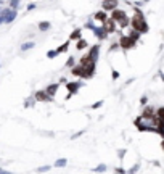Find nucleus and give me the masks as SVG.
<instances>
[{"label": "nucleus", "instance_id": "obj_27", "mask_svg": "<svg viewBox=\"0 0 164 174\" xmlns=\"http://www.w3.org/2000/svg\"><path fill=\"white\" fill-rule=\"evenodd\" d=\"M106 169H108V166H106V164H100V166L93 168V171H95V172H105Z\"/></svg>", "mask_w": 164, "mask_h": 174}, {"label": "nucleus", "instance_id": "obj_39", "mask_svg": "<svg viewBox=\"0 0 164 174\" xmlns=\"http://www.w3.org/2000/svg\"><path fill=\"white\" fill-rule=\"evenodd\" d=\"M158 74H159V78H161V81L164 82V73H162V71H158Z\"/></svg>", "mask_w": 164, "mask_h": 174}, {"label": "nucleus", "instance_id": "obj_38", "mask_svg": "<svg viewBox=\"0 0 164 174\" xmlns=\"http://www.w3.org/2000/svg\"><path fill=\"white\" fill-rule=\"evenodd\" d=\"M116 174H126V171L121 169V168H118V169H116Z\"/></svg>", "mask_w": 164, "mask_h": 174}, {"label": "nucleus", "instance_id": "obj_33", "mask_svg": "<svg viewBox=\"0 0 164 174\" xmlns=\"http://www.w3.org/2000/svg\"><path fill=\"white\" fill-rule=\"evenodd\" d=\"M138 168H140V164H135V166H134V168H130V169H129V172H127V174H135Z\"/></svg>", "mask_w": 164, "mask_h": 174}, {"label": "nucleus", "instance_id": "obj_35", "mask_svg": "<svg viewBox=\"0 0 164 174\" xmlns=\"http://www.w3.org/2000/svg\"><path fill=\"white\" fill-rule=\"evenodd\" d=\"M84 134H85V131H79V132H77V134H74V136H72L71 139H77V137H80V136H84Z\"/></svg>", "mask_w": 164, "mask_h": 174}, {"label": "nucleus", "instance_id": "obj_36", "mask_svg": "<svg viewBox=\"0 0 164 174\" xmlns=\"http://www.w3.org/2000/svg\"><path fill=\"white\" fill-rule=\"evenodd\" d=\"M66 82H68V81H66V78H60V82H58V84L61 86V84H66Z\"/></svg>", "mask_w": 164, "mask_h": 174}, {"label": "nucleus", "instance_id": "obj_43", "mask_svg": "<svg viewBox=\"0 0 164 174\" xmlns=\"http://www.w3.org/2000/svg\"><path fill=\"white\" fill-rule=\"evenodd\" d=\"M2 3H3V0H0V5H2Z\"/></svg>", "mask_w": 164, "mask_h": 174}, {"label": "nucleus", "instance_id": "obj_37", "mask_svg": "<svg viewBox=\"0 0 164 174\" xmlns=\"http://www.w3.org/2000/svg\"><path fill=\"white\" fill-rule=\"evenodd\" d=\"M36 7H37L36 3H29V5H28V10H34Z\"/></svg>", "mask_w": 164, "mask_h": 174}, {"label": "nucleus", "instance_id": "obj_8", "mask_svg": "<svg viewBox=\"0 0 164 174\" xmlns=\"http://www.w3.org/2000/svg\"><path fill=\"white\" fill-rule=\"evenodd\" d=\"M142 116L146 119H153V118H156V108H153L151 105H145V108L142 111Z\"/></svg>", "mask_w": 164, "mask_h": 174}, {"label": "nucleus", "instance_id": "obj_42", "mask_svg": "<svg viewBox=\"0 0 164 174\" xmlns=\"http://www.w3.org/2000/svg\"><path fill=\"white\" fill-rule=\"evenodd\" d=\"M142 2H143V3H146V2H148V0H142Z\"/></svg>", "mask_w": 164, "mask_h": 174}, {"label": "nucleus", "instance_id": "obj_14", "mask_svg": "<svg viewBox=\"0 0 164 174\" xmlns=\"http://www.w3.org/2000/svg\"><path fill=\"white\" fill-rule=\"evenodd\" d=\"M80 39H82V29L77 28V29H74L69 34V39L68 40H71V42H77V40H80Z\"/></svg>", "mask_w": 164, "mask_h": 174}, {"label": "nucleus", "instance_id": "obj_9", "mask_svg": "<svg viewBox=\"0 0 164 174\" xmlns=\"http://www.w3.org/2000/svg\"><path fill=\"white\" fill-rule=\"evenodd\" d=\"M106 20H108V13H106L105 10H98V11L93 13V21L98 23V26H100V24H103Z\"/></svg>", "mask_w": 164, "mask_h": 174}, {"label": "nucleus", "instance_id": "obj_17", "mask_svg": "<svg viewBox=\"0 0 164 174\" xmlns=\"http://www.w3.org/2000/svg\"><path fill=\"white\" fill-rule=\"evenodd\" d=\"M87 47H88V42H87L85 39H80V40H77V42H76V50H79V52L85 50Z\"/></svg>", "mask_w": 164, "mask_h": 174}, {"label": "nucleus", "instance_id": "obj_45", "mask_svg": "<svg viewBox=\"0 0 164 174\" xmlns=\"http://www.w3.org/2000/svg\"><path fill=\"white\" fill-rule=\"evenodd\" d=\"M0 68H2V63H0Z\"/></svg>", "mask_w": 164, "mask_h": 174}, {"label": "nucleus", "instance_id": "obj_13", "mask_svg": "<svg viewBox=\"0 0 164 174\" xmlns=\"http://www.w3.org/2000/svg\"><path fill=\"white\" fill-rule=\"evenodd\" d=\"M58 89H60V84L56 82V84H50V86H47V87H45V92L48 94V97H50V98H53V97L56 95V92H58Z\"/></svg>", "mask_w": 164, "mask_h": 174}, {"label": "nucleus", "instance_id": "obj_6", "mask_svg": "<svg viewBox=\"0 0 164 174\" xmlns=\"http://www.w3.org/2000/svg\"><path fill=\"white\" fill-rule=\"evenodd\" d=\"M110 18H113L114 21H116L118 24L121 23V21H124V20H127L129 16H127V13H126V10H121V8H116V10H113L111 11V16Z\"/></svg>", "mask_w": 164, "mask_h": 174}, {"label": "nucleus", "instance_id": "obj_20", "mask_svg": "<svg viewBox=\"0 0 164 174\" xmlns=\"http://www.w3.org/2000/svg\"><path fill=\"white\" fill-rule=\"evenodd\" d=\"M130 39H132V40H135V42H138V40H140V32H137V31H134V29H130V32H129V34H127Z\"/></svg>", "mask_w": 164, "mask_h": 174}, {"label": "nucleus", "instance_id": "obj_5", "mask_svg": "<svg viewBox=\"0 0 164 174\" xmlns=\"http://www.w3.org/2000/svg\"><path fill=\"white\" fill-rule=\"evenodd\" d=\"M87 56L92 63H97L98 58H100V45H92L87 50Z\"/></svg>", "mask_w": 164, "mask_h": 174}, {"label": "nucleus", "instance_id": "obj_28", "mask_svg": "<svg viewBox=\"0 0 164 174\" xmlns=\"http://www.w3.org/2000/svg\"><path fill=\"white\" fill-rule=\"evenodd\" d=\"M50 168H52L50 164H45V166H40V168H37L36 171H37V172H47V171H50Z\"/></svg>", "mask_w": 164, "mask_h": 174}, {"label": "nucleus", "instance_id": "obj_18", "mask_svg": "<svg viewBox=\"0 0 164 174\" xmlns=\"http://www.w3.org/2000/svg\"><path fill=\"white\" fill-rule=\"evenodd\" d=\"M34 47H36L34 40H28V42H24L21 45V52H28V50H31V48H34Z\"/></svg>", "mask_w": 164, "mask_h": 174}, {"label": "nucleus", "instance_id": "obj_29", "mask_svg": "<svg viewBox=\"0 0 164 174\" xmlns=\"http://www.w3.org/2000/svg\"><path fill=\"white\" fill-rule=\"evenodd\" d=\"M58 56V53H56V50H48L47 52V58H50V60H53V58Z\"/></svg>", "mask_w": 164, "mask_h": 174}, {"label": "nucleus", "instance_id": "obj_22", "mask_svg": "<svg viewBox=\"0 0 164 174\" xmlns=\"http://www.w3.org/2000/svg\"><path fill=\"white\" fill-rule=\"evenodd\" d=\"M156 119L164 123V106H159V108H156Z\"/></svg>", "mask_w": 164, "mask_h": 174}, {"label": "nucleus", "instance_id": "obj_32", "mask_svg": "<svg viewBox=\"0 0 164 174\" xmlns=\"http://www.w3.org/2000/svg\"><path fill=\"white\" fill-rule=\"evenodd\" d=\"M140 105H148V97H146V95H142V98H140Z\"/></svg>", "mask_w": 164, "mask_h": 174}, {"label": "nucleus", "instance_id": "obj_44", "mask_svg": "<svg viewBox=\"0 0 164 174\" xmlns=\"http://www.w3.org/2000/svg\"><path fill=\"white\" fill-rule=\"evenodd\" d=\"M0 11H2V5H0Z\"/></svg>", "mask_w": 164, "mask_h": 174}, {"label": "nucleus", "instance_id": "obj_21", "mask_svg": "<svg viewBox=\"0 0 164 174\" xmlns=\"http://www.w3.org/2000/svg\"><path fill=\"white\" fill-rule=\"evenodd\" d=\"M66 164H68V160H66V158H60V160L55 161L53 166H55V168H64Z\"/></svg>", "mask_w": 164, "mask_h": 174}, {"label": "nucleus", "instance_id": "obj_11", "mask_svg": "<svg viewBox=\"0 0 164 174\" xmlns=\"http://www.w3.org/2000/svg\"><path fill=\"white\" fill-rule=\"evenodd\" d=\"M118 8V0H103V5H101V10L105 11H113Z\"/></svg>", "mask_w": 164, "mask_h": 174}, {"label": "nucleus", "instance_id": "obj_31", "mask_svg": "<svg viewBox=\"0 0 164 174\" xmlns=\"http://www.w3.org/2000/svg\"><path fill=\"white\" fill-rule=\"evenodd\" d=\"M118 48H121V47H119V42H114V44H111V47H110V52H116Z\"/></svg>", "mask_w": 164, "mask_h": 174}, {"label": "nucleus", "instance_id": "obj_16", "mask_svg": "<svg viewBox=\"0 0 164 174\" xmlns=\"http://www.w3.org/2000/svg\"><path fill=\"white\" fill-rule=\"evenodd\" d=\"M69 45H71V40H66V42H64V44H61L58 48H56V53H66L68 50H69Z\"/></svg>", "mask_w": 164, "mask_h": 174}, {"label": "nucleus", "instance_id": "obj_30", "mask_svg": "<svg viewBox=\"0 0 164 174\" xmlns=\"http://www.w3.org/2000/svg\"><path fill=\"white\" fill-rule=\"evenodd\" d=\"M100 106H103V100H98V102H95L92 106H90V108H92V110H98Z\"/></svg>", "mask_w": 164, "mask_h": 174}, {"label": "nucleus", "instance_id": "obj_7", "mask_svg": "<svg viewBox=\"0 0 164 174\" xmlns=\"http://www.w3.org/2000/svg\"><path fill=\"white\" fill-rule=\"evenodd\" d=\"M101 26L106 29V32H108V34H114V32L118 31V23L114 21L113 18H108V20H106V21L101 24Z\"/></svg>", "mask_w": 164, "mask_h": 174}, {"label": "nucleus", "instance_id": "obj_2", "mask_svg": "<svg viewBox=\"0 0 164 174\" xmlns=\"http://www.w3.org/2000/svg\"><path fill=\"white\" fill-rule=\"evenodd\" d=\"M118 42H119V47H121L124 52H126V50H130V48H135V45H137L135 40H132V39H130L129 36H126V34H122V36L119 37Z\"/></svg>", "mask_w": 164, "mask_h": 174}, {"label": "nucleus", "instance_id": "obj_41", "mask_svg": "<svg viewBox=\"0 0 164 174\" xmlns=\"http://www.w3.org/2000/svg\"><path fill=\"white\" fill-rule=\"evenodd\" d=\"M161 147H162V150H164V139H162V142H161Z\"/></svg>", "mask_w": 164, "mask_h": 174}, {"label": "nucleus", "instance_id": "obj_40", "mask_svg": "<svg viewBox=\"0 0 164 174\" xmlns=\"http://www.w3.org/2000/svg\"><path fill=\"white\" fill-rule=\"evenodd\" d=\"M0 174H11V172H8V171H3V169H0Z\"/></svg>", "mask_w": 164, "mask_h": 174}, {"label": "nucleus", "instance_id": "obj_1", "mask_svg": "<svg viewBox=\"0 0 164 174\" xmlns=\"http://www.w3.org/2000/svg\"><path fill=\"white\" fill-rule=\"evenodd\" d=\"M130 28L137 32H140V34H146V32L150 31L148 23H146L145 16H143V11L138 10V7L134 8V16L130 18Z\"/></svg>", "mask_w": 164, "mask_h": 174}, {"label": "nucleus", "instance_id": "obj_24", "mask_svg": "<svg viewBox=\"0 0 164 174\" xmlns=\"http://www.w3.org/2000/svg\"><path fill=\"white\" fill-rule=\"evenodd\" d=\"M19 2H21V0H8V7L13 8V10H18Z\"/></svg>", "mask_w": 164, "mask_h": 174}, {"label": "nucleus", "instance_id": "obj_4", "mask_svg": "<svg viewBox=\"0 0 164 174\" xmlns=\"http://www.w3.org/2000/svg\"><path fill=\"white\" fill-rule=\"evenodd\" d=\"M84 82L82 81H71V82H66V90H68V97L71 95H76L79 92V89L82 87Z\"/></svg>", "mask_w": 164, "mask_h": 174}, {"label": "nucleus", "instance_id": "obj_12", "mask_svg": "<svg viewBox=\"0 0 164 174\" xmlns=\"http://www.w3.org/2000/svg\"><path fill=\"white\" fill-rule=\"evenodd\" d=\"M34 98H36V102H52V98L48 97V94L45 92V89L44 90H37V92L34 94Z\"/></svg>", "mask_w": 164, "mask_h": 174}, {"label": "nucleus", "instance_id": "obj_26", "mask_svg": "<svg viewBox=\"0 0 164 174\" xmlns=\"http://www.w3.org/2000/svg\"><path fill=\"white\" fill-rule=\"evenodd\" d=\"M36 103V98L34 97H29V98H26V102H24V106H26V108H29V106H32Z\"/></svg>", "mask_w": 164, "mask_h": 174}, {"label": "nucleus", "instance_id": "obj_23", "mask_svg": "<svg viewBox=\"0 0 164 174\" xmlns=\"http://www.w3.org/2000/svg\"><path fill=\"white\" fill-rule=\"evenodd\" d=\"M77 63H76V58H74V55H69V58H68V61H66V68H72V66H76Z\"/></svg>", "mask_w": 164, "mask_h": 174}, {"label": "nucleus", "instance_id": "obj_19", "mask_svg": "<svg viewBox=\"0 0 164 174\" xmlns=\"http://www.w3.org/2000/svg\"><path fill=\"white\" fill-rule=\"evenodd\" d=\"M50 28H52V24L48 23V21H40V23H39V31H40V32H47Z\"/></svg>", "mask_w": 164, "mask_h": 174}, {"label": "nucleus", "instance_id": "obj_34", "mask_svg": "<svg viewBox=\"0 0 164 174\" xmlns=\"http://www.w3.org/2000/svg\"><path fill=\"white\" fill-rule=\"evenodd\" d=\"M111 78H113V79H119V71L113 69V71H111Z\"/></svg>", "mask_w": 164, "mask_h": 174}, {"label": "nucleus", "instance_id": "obj_3", "mask_svg": "<svg viewBox=\"0 0 164 174\" xmlns=\"http://www.w3.org/2000/svg\"><path fill=\"white\" fill-rule=\"evenodd\" d=\"M0 15L5 18V23L6 24H10L16 20V16H18V10H13V8H2V11H0Z\"/></svg>", "mask_w": 164, "mask_h": 174}, {"label": "nucleus", "instance_id": "obj_15", "mask_svg": "<svg viewBox=\"0 0 164 174\" xmlns=\"http://www.w3.org/2000/svg\"><path fill=\"white\" fill-rule=\"evenodd\" d=\"M82 73H84V66H80L79 63L71 68V74H72V76H76V78H82Z\"/></svg>", "mask_w": 164, "mask_h": 174}, {"label": "nucleus", "instance_id": "obj_25", "mask_svg": "<svg viewBox=\"0 0 164 174\" xmlns=\"http://www.w3.org/2000/svg\"><path fill=\"white\" fill-rule=\"evenodd\" d=\"M85 28H87V29H90V31H93V29L97 28V24H95L93 18H92V20H88V21L85 23Z\"/></svg>", "mask_w": 164, "mask_h": 174}, {"label": "nucleus", "instance_id": "obj_10", "mask_svg": "<svg viewBox=\"0 0 164 174\" xmlns=\"http://www.w3.org/2000/svg\"><path fill=\"white\" fill-rule=\"evenodd\" d=\"M92 32H93V36H95V37H97L98 40H105L106 37L110 36L108 32H106V29H105L103 26H97V28H95V29H93Z\"/></svg>", "mask_w": 164, "mask_h": 174}]
</instances>
